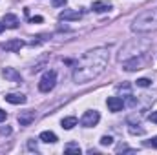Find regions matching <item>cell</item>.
<instances>
[{"instance_id": "27", "label": "cell", "mask_w": 157, "mask_h": 155, "mask_svg": "<svg viewBox=\"0 0 157 155\" xmlns=\"http://www.w3.org/2000/svg\"><path fill=\"white\" fill-rule=\"evenodd\" d=\"M4 29H6V26H4V24H2V22H0V33H2V31H4Z\"/></svg>"}, {"instance_id": "1", "label": "cell", "mask_w": 157, "mask_h": 155, "mask_svg": "<svg viewBox=\"0 0 157 155\" xmlns=\"http://www.w3.org/2000/svg\"><path fill=\"white\" fill-rule=\"evenodd\" d=\"M108 62H110L108 47H93V49L86 51L73 70L75 84H86V82L95 80L99 75H102Z\"/></svg>"}, {"instance_id": "13", "label": "cell", "mask_w": 157, "mask_h": 155, "mask_svg": "<svg viewBox=\"0 0 157 155\" xmlns=\"http://www.w3.org/2000/svg\"><path fill=\"white\" fill-rule=\"evenodd\" d=\"M33 120H35V112H22V113L18 115L20 126H29Z\"/></svg>"}, {"instance_id": "9", "label": "cell", "mask_w": 157, "mask_h": 155, "mask_svg": "<svg viewBox=\"0 0 157 155\" xmlns=\"http://www.w3.org/2000/svg\"><path fill=\"white\" fill-rule=\"evenodd\" d=\"M2 24L6 26V28H11V29H15V28H18V17L17 15H13V13H6L4 15V18H2Z\"/></svg>"}, {"instance_id": "19", "label": "cell", "mask_w": 157, "mask_h": 155, "mask_svg": "<svg viewBox=\"0 0 157 155\" xmlns=\"http://www.w3.org/2000/svg\"><path fill=\"white\" fill-rule=\"evenodd\" d=\"M112 142H113V139H112L110 135H104V137L101 139V144H102V146H110Z\"/></svg>"}, {"instance_id": "14", "label": "cell", "mask_w": 157, "mask_h": 155, "mask_svg": "<svg viewBox=\"0 0 157 155\" xmlns=\"http://www.w3.org/2000/svg\"><path fill=\"white\" fill-rule=\"evenodd\" d=\"M6 100L9 104H24L26 102V95H22V93H7Z\"/></svg>"}, {"instance_id": "22", "label": "cell", "mask_w": 157, "mask_h": 155, "mask_svg": "<svg viewBox=\"0 0 157 155\" xmlns=\"http://www.w3.org/2000/svg\"><path fill=\"white\" fill-rule=\"evenodd\" d=\"M6 117H7V113H6V112L0 108V122H4V120H6Z\"/></svg>"}, {"instance_id": "3", "label": "cell", "mask_w": 157, "mask_h": 155, "mask_svg": "<svg viewBox=\"0 0 157 155\" xmlns=\"http://www.w3.org/2000/svg\"><path fill=\"white\" fill-rule=\"evenodd\" d=\"M150 47H152V44H150L148 40L133 39V40H130V42H126V44L121 47V51H119V55H117V60L119 62H124V60H128V59L141 57V55L148 53Z\"/></svg>"}, {"instance_id": "10", "label": "cell", "mask_w": 157, "mask_h": 155, "mask_svg": "<svg viewBox=\"0 0 157 155\" xmlns=\"http://www.w3.org/2000/svg\"><path fill=\"white\" fill-rule=\"evenodd\" d=\"M2 75L7 78V80H11V82H22V77H20V73L17 71V70H13V68H4L2 70Z\"/></svg>"}, {"instance_id": "6", "label": "cell", "mask_w": 157, "mask_h": 155, "mask_svg": "<svg viewBox=\"0 0 157 155\" xmlns=\"http://www.w3.org/2000/svg\"><path fill=\"white\" fill-rule=\"evenodd\" d=\"M99 120H101V115H99V112H95V110L84 112V115L80 117V124H82L84 128H91V126H95Z\"/></svg>"}, {"instance_id": "7", "label": "cell", "mask_w": 157, "mask_h": 155, "mask_svg": "<svg viewBox=\"0 0 157 155\" xmlns=\"http://www.w3.org/2000/svg\"><path fill=\"white\" fill-rule=\"evenodd\" d=\"M60 20H80L82 18V11L78 9H64L60 15H59Z\"/></svg>"}, {"instance_id": "18", "label": "cell", "mask_w": 157, "mask_h": 155, "mask_svg": "<svg viewBox=\"0 0 157 155\" xmlns=\"http://www.w3.org/2000/svg\"><path fill=\"white\" fill-rule=\"evenodd\" d=\"M150 82H152L150 78H139V80H137V86H139V88H148Z\"/></svg>"}, {"instance_id": "5", "label": "cell", "mask_w": 157, "mask_h": 155, "mask_svg": "<svg viewBox=\"0 0 157 155\" xmlns=\"http://www.w3.org/2000/svg\"><path fill=\"white\" fill-rule=\"evenodd\" d=\"M57 84V73L55 71H46L39 82V89L42 93H49Z\"/></svg>"}, {"instance_id": "23", "label": "cell", "mask_w": 157, "mask_h": 155, "mask_svg": "<svg viewBox=\"0 0 157 155\" xmlns=\"http://www.w3.org/2000/svg\"><path fill=\"white\" fill-rule=\"evenodd\" d=\"M150 120L157 124V112H152V113H150Z\"/></svg>"}, {"instance_id": "8", "label": "cell", "mask_w": 157, "mask_h": 155, "mask_svg": "<svg viewBox=\"0 0 157 155\" xmlns=\"http://www.w3.org/2000/svg\"><path fill=\"white\" fill-rule=\"evenodd\" d=\"M106 106H108V110L110 112H121L122 108H124V100L121 99V97H110L108 100H106Z\"/></svg>"}, {"instance_id": "26", "label": "cell", "mask_w": 157, "mask_h": 155, "mask_svg": "<svg viewBox=\"0 0 157 155\" xmlns=\"http://www.w3.org/2000/svg\"><path fill=\"white\" fill-rule=\"evenodd\" d=\"M152 146H154V148H157V137H154V139H152Z\"/></svg>"}, {"instance_id": "11", "label": "cell", "mask_w": 157, "mask_h": 155, "mask_svg": "<svg viewBox=\"0 0 157 155\" xmlns=\"http://www.w3.org/2000/svg\"><path fill=\"white\" fill-rule=\"evenodd\" d=\"M2 47L7 49V51H11V53H15V51H20V49L24 47V42L20 39H13V40H7Z\"/></svg>"}, {"instance_id": "15", "label": "cell", "mask_w": 157, "mask_h": 155, "mask_svg": "<svg viewBox=\"0 0 157 155\" xmlns=\"http://www.w3.org/2000/svg\"><path fill=\"white\" fill-rule=\"evenodd\" d=\"M40 141L48 142V144H53V142H57V135L53 131H42L40 133Z\"/></svg>"}, {"instance_id": "24", "label": "cell", "mask_w": 157, "mask_h": 155, "mask_svg": "<svg viewBox=\"0 0 157 155\" xmlns=\"http://www.w3.org/2000/svg\"><path fill=\"white\" fill-rule=\"evenodd\" d=\"M0 133H2V135H9V133H11V128H2Z\"/></svg>"}, {"instance_id": "17", "label": "cell", "mask_w": 157, "mask_h": 155, "mask_svg": "<svg viewBox=\"0 0 157 155\" xmlns=\"http://www.w3.org/2000/svg\"><path fill=\"white\" fill-rule=\"evenodd\" d=\"M64 152H66V153H77V155H80V146L75 144V142H70V144H66V146H64Z\"/></svg>"}, {"instance_id": "12", "label": "cell", "mask_w": 157, "mask_h": 155, "mask_svg": "<svg viewBox=\"0 0 157 155\" xmlns=\"http://www.w3.org/2000/svg\"><path fill=\"white\" fill-rule=\"evenodd\" d=\"M91 9H93L95 13H106V11H110V9H112V4H110V2L97 0V2H93V4H91Z\"/></svg>"}, {"instance_id": "16", "label": "cell", "mask_w": 157, "mask_h": 155, "mask_svg": "<svg viewBox=\"0 0 157 155\" xmlns=\"http://www.w3.org/2000/svg\"><path fill=\"white\" fill-rule=\"evenodd\" d=\"M60 124H62L64 130H71L73 126H77V117H64Z\"/></svg>"}, {"instance_id": "2", "label": "cell", "mask_w": 157, "mask_h": 155, "mask_svg": "<svg viewBox=\"0 0 157 155\" xmlns=\"http://www.w3.org/2000/svg\"><path fill=\"white\" fill-rule=\"evenodd\" d=\"M132 31L133 33H154L157 31V7L146 9L141 15L135 17V20L132 22Z\"/></svg>"}, {"instance_id": "25", "label": "cell", "mask_w": 157, "mask_h": 155, "mask_svg": "<svg viewBox=\"0 0 157 155\" xmlns=\"http://www.w3.org/2000/svg\"><path fill=\"white\" fill-rule=\"evenodd\" d=\"M31 22H33V24H35V22H42V17H33Z\"/></svg>"}, {"instance_id": "20", "label": "cell", "mask_w": 157, "mask_h": 155, "mask_svg": "<svg viewBox=\"0 0 157 155\" xmlns=\"http://www.w3.org/2000/svg\"><path fill=\"white\" fill-rule=\"evenodd\" d=\"M130 133H133V135H137V133H139V135H143V133H144V130H143V128H133V126H130Z\"/></svg>"}, {"instance_id": "4", "label": "cell", "mask_w": 157, "mask_h": 155, "mask_svg": "<svg viewBox=\"0 0 157 155\" xmlns=\"http://www.w3.org/2000/svg\"><path fill=\"white\" fill-rule=\"evenodd\" d=\"M146 62H148V57H146V53H144V55H141V57H133V59L124 60V62H122V68H124L126 71H137V70H143V68L146 66Z\"/></svg>"}, {"instance_id": "21", "label": "cell", "mask_w": 157, "mask_h": 155, "mask_svg": "<svg viewBox=\"0 0 157 155\" xmlns=\"http://www.w3.org/2000/svg\"><path fill=\"white\" fill-rule=\"evenodd\" d=\"M66 2H68V0H51V4H53L55 7H62Z\"/></svg>"}]
</instances>
